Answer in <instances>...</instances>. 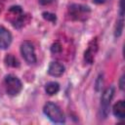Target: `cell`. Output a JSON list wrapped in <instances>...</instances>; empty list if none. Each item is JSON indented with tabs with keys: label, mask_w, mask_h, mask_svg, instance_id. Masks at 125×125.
Here are the masks:
<instances>
[{
	"label": "cell",
	"mask_w": 125,
	"mask_h": 125,
	"mask_svg": "<svg viewBox=\"0 0 125 125\" xmlns=\"http://www.w3.org/2000/svg\"><path fill=\"white\" fill-rule=\"evenodd\" d=\"M122 30H123V20H122V18H121V20H120L119 21H117V23H116V27H115V36H116V37L120 36Z\"/></svg>",
	"instance_id": "7c38bea8"
},
{
	"label": "cell",
	"mask_w": 125,
	"mask_h": 125,
	"mask_svg": "<svg viewBox=\"0 0 125 125\" xmlns=\"http://www.w3.org/2000/svg\"><path fill=\"white\" fill-rule=\"evenodd\" d=\"M113 96H114V87H113V86L107 87V88L104 91V93H103V95H102L100 113H101V116L104 117V118L107 116L109 104H110V102H111Z\"/></svg>",
	"instance_id": "7a4b0ae2"
},
{
	"label": "cell",
	"mask_w": 125,
	"mask_h": 125,
	"mask_svg": "<svg viewBox=\"0 0 125 125\" xmlns=\"http://www.w3.org/2000/svg\"><path fill=\"white\" fill-rule=\"evenodd\" d=\"M69 12L72 16H84L86 13L90 12V9L87 6L73 4L69 7Z\"/></svg>",
	"instance_id": "52a82bcc"
},
{
	"label": "cell",
	"mask_w": 125,
	"mask_h": 125,
	"mask_svg": "<svg viewBox=\"0 0 125 125\" xmlns=\"http://www.w3.org/2000/svg\"><path fill=\"white\" fill-rule=\"evenodd\" d=\"M11 42H12V35L10 31L5 27L0 26V49L8 48Z\"/></svg>",
	"instance_id": "5b68a950"
},
{
	"label": "cell",
	"mask_w": 125,
	"mask_h": 125,
	"mask_svg": "<svg viewBox=\"0 0 125 125\" xmlns=\"http://www.w3.org/2000/svg\"><path fill=\"white\" fill-rule=\"evenodd\" d=\"M5 85L7 94H9L10 96L18 95L22 87L21 80L15 75H7L5 77Z\"/></svg>",
	"instance_id": "3957f363"
},
{
	"label": "cell",
	"mask_w": 125,
	"mask_h": 125,
	"mask_svg": "<svg viewBox=\"0 0 125 125\" xmlns=\"http://www.w3.org/2000/svg\"><path fill=\"white\" fill-rule=\"evenodd\" d=\"M94 1V3H96V4H102V3H104L105 0H93Z\"/></svg>",
	"instance_id": "ac0fdd59"
},
{
	"label": "cell",
	"mask_w": 125,
	"mask_h": 125,
	"mask_svg": "<svg viewBox=\"0 0 125 125\" xmlns=\"http://www.w3.org/2000/svg\"><path fill=\"white\" fill-rule=\"evenodd\" d=\"M38 1H39V3L42 4V5H48V4L52 3L54 0H38Z\"/></svg>",
	"instance_id": "2e32d148"
},
{
	"label": "cell",
	"mask_w": 125,
	"mask_h": 125,
	"mask_svg": "<svg viewBox=\"0 0 125 125\" xmlns=\"http://www.w3.org/2000/svg\"><path fill=\"white\" fill-rule=\"evenodd\" d=\"M5 62H6V64L9 65V66H13V67L19 66V62H18V60H17L13 55H8V56H6V58H5Z\"/></svg>",
	"instance_id": "8fae6325"
},
{
	"label": "cell",
	"mask_w": 125,
	"mask_h": 125,
	"mask_svg": "<svg viewBox=\"0 0 125 125\" xmlns=\"http://www.w3.org/2000/svg\"><path fill=\"white\" fill-rule=\"evenodd\" d=\"M59 90H60V85H59V83H57V82H49V83H47L46 86H45V91H46V93H47L48 95H51V96L57 94V93L59 92Z\"/></svg>",
	"instance_id": "9c48e42d"
},
{
	"label": "cell",
	"mask_w": 125,
	"mask_h": 125,
	"mask_svg": "<svg viewBox=\"0 0 125 125\" xmlns=\"http://www.w3.org/2000/svg\"><path fill=\"white\" fill-rule=\"evenodd\" d=\"M119 85H120V89L121 90H123L124 89V75L123 76H121V78H120V82H119Z\"/></svg>",
	"instance_id": "e0dca14e"
},
{
	"label": "cell",
	"mask_w": 125,
	"mask_h": 125,
	"mask_svg": "<svg viewBox=\"0 0 125 125\" xmlns=\"http://www.w3.org/2000/svg\"><path fill=\"white\" fill-rule=\"evenodd\" d=\"M43 18L47 21H56V16L54 14H51V13H43Z\"/></svg>",
	"instance_id": "5bb4252c"
},
{
	"label": "cell",
	"mask_w": 125,
	"mask_h": 125,
	"mask_svg": "<svg viewBox=\"0 0 125 125\" xmlns=\"http://www.w3.org/2000/svg\"><path fill=\"white\" fill-rule=\"evenodd\" d=\"M61 50H62V47H61V44H60L59 42H55V43L52 45V47H51V51H52V53H55V54L60 53Z\"/></svg>",
	"instance_id": "4fadbf2b"
},
{
	"label": "cell",
	"mask_w": 125,
	"mask_h": 125,
	"mask_svg": "<svg viewBox=\"0 0 125 125\" xmlns=\"http://www.w3.org/2000/svg\"><path fill=\"white\" fill-rule=\"evenodd\" d=\"M21 53L25 62L29 64L36 62V56H35V51L34 47L29 41H23L21 45Z\"/></svg>",
	"instance_id": "277c9868"
},
{
	"label": "cell",
	"mask_w": 125,
	"mask_h": 125,
	"mask_svg": "<svg viewBox=\"0 0 125 125\" xmlns=\"http://www.w3.org/2000/svg\"><path fill=\"white\" fill-rule=\"evenodd\" d=\"M94 54H95V51H94V48L93 46H89V48L86 50L85 52V55H84V58H85V61L88 62V63H92L93 60H94Z\"/></svg>",
	"instance_id": "30bf717a"
},
{
	"label": "cell",
	"mask_w": 125,
	"mask_h": 125,
	"mask_svg": "<svg viewBox=\"0 0 125 125\" xmlns=\"http://www.w3.org/2000/svg\"><path fill=\"white\" fill-rule=\"evenodd\" d=\"M48 72L52 76H61L64 72V66L58 62H52L49 65Z\"/></svg>",
	"instance_id": "8992f818"
},
{
	"label": "cell",
	"mask_w": 125,
	"mask_h": 125,
	"mask_svg": "<svg viewBox=\"0 0 125 125\" xmlns=\"http://www.w3.org/2000/svg\"><path fill=\"white\" fill-rule=\"evenodd\" d=\"M113 114L117 118H124L125 117V103L124 101H118L113 105Z\"/></svg>",
	"instance_id": "ba28073f"
},
{
	"label": "cell",
	"mask_w": 125,
	"mask_h": 125,
	"mask_svg": "<svg viewBox=\"0 0 125 125\" xmlns=\"http://www.w3.org/2000/svg\"><path fill=\"white\" fill-rule=\"evenodd\" d=\"M43 111L45 113V115L53 122L56 123H62L64 122V114L62 111V109L60 108V106L54 103H47L44 107H43Z\"/></svg>",
	"instance_id": "6da1fadb"
},
{
	"label": "cell",
	"mask_w": 125,
	"mask_h": 125,
	"mask_svg": "<svg viewBox=\"0 0 125 125\" xmlns=\"http://www.w3.org/2000/svg\"><path fill=\"white\" fill-rule=\"evenodd\" d=\"M102 85H103V76H102V77L99 76V78H98V80H97V83H96V90L99 91V90L101 89Z\"/></svg>",
	"instance_id": "9a60e30c"
}]
</instances>
